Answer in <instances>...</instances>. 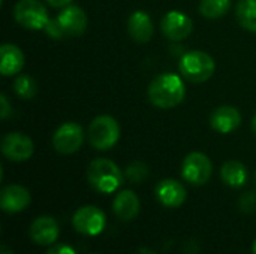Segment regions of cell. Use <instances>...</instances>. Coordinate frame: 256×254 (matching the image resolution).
<instances>
[{
	"label": "cell",
	"instance_id": "obj_1",
	"mask_svg": "<svg viewBox=\"0 0 256 254\" xmlns=\"http://www.w3.org/2000/svg\"><path fill=\"white\" fill-rule=\"evenodd\" d=\"M152 105L160 109H171L180 105L186 96L183 79L176 73H162L156 76L147 90Z\"/></svg>",
	"mask_w": 256,
	"mask_h": 254
},
{
	"label": "cell",
	"instance_id": "obj_2",
	"mask_svg": "<svg viewBox=\"0 0 256 254\" xmlns=\"http://www.w3.org/2000/svg\"><path fill=\"white\" fill-rule=\"evenodd\" d=\"M87 15L80 6H66L54 19H50L44 28L52 39L75 37L86 31Z\"/></svg>",
	"mask_w": 256,
	"mask_h": 254
},
{
	"label": "cell",
	"instance_id": "obj_3",
	"mask_svg": "<svg viewBox=\"0 0 256 254\" xmlns=\"http://www.w3.org/2000/svg\"><path fill=\"white\" fill-rule=\"evenodd\" d=\"M88 184L99 193L108 195L116 192L123 183L120 168L110 159H94L87 168Z\"/></svg>",
	"mask_w": 256,
	"mask_h": 254
},
{
	"label": "cell",
	"instance_id": "obj_4",
	"mask_svg": "<svg viewBox=\"0 0 256 254\" xmlns=\"http://www.w3.org/2000/svg\"><path fill=\"white\" fill-rule=\"evenodd\" d=\"M178 69L184 79L194 84H201L213 76L216 63L214 58L204 51H190L180 58Z\"/></svg>",
	"mask_w": 256,
	"mask_h": 254
},
{
	"label": "cell",
	"instance_id": "obj_5",
	"mask_svg": "<svg viewBox=\"0 0 256 254\" xmlns=\"http://www.w3.org/2000/svg\"><path fill=\"white\" fill-rule=\"evenodd\" d=\"M87 138L93 148L105 151L112 148L120 139V126L111 115H99L92 120Z\"/></svg>",
	"mask_w": 256,
	"mask_h": 254
},
{
	"label": "cell",
	"instance_id": "obj_6",
	"mask_svg": "<svg viewBox=\"0 0 256 254\" xmlns=\"http://www.w3.org/2000/svg\"><path fill=\"white\" fill-rule=\"evenodd\" d=\"M14 18L28 30H44L50 21L48 10L39 0H20L14 7Z\"/></svg>",
	"mask_w": 256,
	"mask_h": 254
},
{
	"label": "cell",
	"instance_id": "obj_7",
	"mask_svg": "<svg viewBox=\"0 0 256 254\" xmlns=\"http://www.w3.org/2000/svg\"><path fill=\"white\" fill-rule=\"evenodd\" d=\"M105 225H106V217L104 211L93 205H86L78 208L72 217L74 229L86 237H96L102 234Z\"/></svg>",
	"mask_w": 256,
	"mask_h": 254
},
{
	"label": "cell",
	"instance_id": "obj_8",
	"mask_svg": "<svg viewBox=\"0 0 256 254\" xmlns=\"http://www.w3.org/2000/svg\"><path fill=\"white\" fill-rule=\"evenodd\" d=\"M212 174L213 165L204 153H189L182 163V177L194 186H202L208 183Z\"/></svg>",
	"mask_w": 256,
	"mask_h": 254
},
{
	"label": "cell",
	"instance_id": "obj_9",
	"mask_svg": "<svg viewBox=\"0 0 256 254\" xmlns=\"http://www.w3.org/2000/svg\"><path fill=\"white\" fill-rule=\"evenodd\" d=\"M84 142V130L76 123L62 124L52 135V147L58 154H74Z\"/></svg>",
	"mask_w": 256,
	"mask_h": 254
},
{
	"label": "cell",
	"instance_id": "obj_10",
	"mask_svg": "<svg viewBox=\"0 0 256 254\" xmlns=\"http://www.w3.org/2000/svg\"><path fill=\"white\" fill-rule=\"evenodd\" d=\"M0 150L3 156L12 162H26L34 153L33 141L21 133V132H10L2 138Z\"/></svg>",
	"mask_w": 256,
	"mask_h": 254
},
{
	"label": "cell",
	"instance_id": "obj_11",
	"mask_svg": "<svg viewBox=\"0 0 256 254\" xmlns=\"http://www.w3.org/2000/svg\"><path fill=\"white\" fill-rule=\"evenodd\" d=\"M160 30L170 40H183L194 30V21L180 10H170L160 19Z\"/></svg>",
	"mask_w": 256,
	"mask_h": 254
},
{
	"label": "cell",
	"instance_id": "obj_12",
	"mask_svg": "<svg viewBox=\"0 0 256 254\" xmlns=\"http://www.w3.org/2000/svg\"><path fill=\"white\" fill-rule=\"evenodd\" d=\"M32 202L30 192L20 184L4 186L0 192V207L8 214H16L24 211Z\"/></svg>",
	"mask_w": 256,
	"mask_h": 254
},
{
	"label": "cell",
	"instance_id": "obj_13",
	"mask_svg": "<svg viewBox=\"0 0 256 254\" xmlns=\"http://www.w3.org/2000/svg\"><path fill=\"white\" fill-rule=\"evenodd\" d=\"M154 195L158 201L166 208H178L184 204L188 198V192L184 186L174 178H166L159 181L154 189Z\"/></svg>",
	"mask_w": 256,
	"mask_h": 254
},
{
	"label": "cell",
	"instance_id": "obj_14",
	"mask_svg": "<svg viewBox=\"0 0 256 254\" xmlns=\"http://www.w3.org/2000/svg\"><path fill=\"white\" fill-rule=\"evenodd\" d=\"M30 240L42 247H48L52 246L58 235H60V228L56 219L50 217V216H42L38 217L36 220H33L32 226H30Z\"/></svg>",
	"mask_w": 256,
	"mask_h": 254
},
{
	"label": "cell",
	"instance_id": "obj_15",
	"mask_svg": "<svg viewBox=\"0 0 256 254\" xmlns=\"http://www.w3.org/2000/svg\"><path fill=\"white\" fill-rule=\"evenodd\" d=\"M242 124V114L237 108L224 105L216 108L210 115V126L213 130L226 135L237 130Z\"/></svg>",
	"mask_w": 256,
	"mask_h": 254
},
{
	"label": "cell",
	"instance_id": "obj_16",
	"mask_svg": "<svg viewBox=\"0 0 256 254\" xmlns=\"http://www.w3.org/2000/svg\"><path fill=\"white\" fill-rule=\"evenodd\" d=\"M153 21L144 10H136L128 18V33L135 42H148L153 36Z\"/></svg>",
	"mask_w": 256,
	"mask_h": 254
},
{
	"label": "cell",
	"instance_id": "obj_17",
	"mask_svg": "<svg viewBox=\"0 0 256 254\" xmlns=\"http://www.w3.org/2000/svg\"><path fill=\"white\" fill-rule=\"evenodd\" d=\"M26 63L22 51L12 43H4L0 48V73L3 76H12L22 70Z\"/></svg>",
	"mask_w": 256,
	"mask_h": 254
},
{
	"label": "cell",
	"instance_id": "obj_18",
	"mask_svg": "<svg viewBox=\"0 0 256 254\" xmlns=\"http://www.w3.org/2000/svg\"><path fill=\"white\" fill-rule=\"evenodd\" d=\"M140 199L132 190H123L120 192L114 202H112V211L117 219L122 222H130L134 220L140 213Z\"/></svg>",
	"mask_w": 256,
	"mask_h": 254
},
{
	"label": "cell",
	"instance_id": "obj_19",
	"mask_svg": "<svg viewBox=\"0 0 256 254\" xmlns=\"http://www.w3.org/2000/svg\"><path fill=\"white\" fill-rule=\"evenodd\" d=\"M220 178L226 186H230L232 189H238V187H243L248 183L249 171L242 162L228 160L220 168Z\"/></svg>",
	"mask_w": 256,
	"mask_h": 254
},
{
	"label": "cell",
	"instance_id": "obj_20",
	"mask_svg": "<svg viewBox=\"0 0 256 254\" xmlns=\"http://www.w3.org/2000/svg\"><path fill=\"white\" fill-rule=\"evenodd\" d=\"M236 16L243 28L256 33V0H240L236 7Z\"/></svg>",
	"mask_w": 256,
	"mask_h": 254
},
{
	"label": "cell",
	"instance_id": "obj_21",
	"mask_svg": "<svg viewBox=\"0 0 256 254\" xmlns=\"http://www.w3.org/2000/svg\"><path fill=\"white\" fill-rule=\"evenodd\" d=\"M231 6V0H201L200 1V12L202 16L216 19L224 16Z\"/></svg>",
	"mask_w": 256,
	"mask_h": 254
},
{
	"label": "cell",
	"instance_id": "obj_22",
	"mask_svg": "<svg viewBox=\"0 0 256 254\" xmlns=\"http://www.w3.org/2000/svg\"><path fill=\"white\" fill-rule=\"evenodd\" d=\"M14 90L21 99H32L38 93L36 81L28 75H20L14 82Z\"/></svg>",
	"mask_w": 256,
	"mask_h": 254
},
{
	"label": "cell",
	"instance_id": "obj_23",
	"mask_svg": "<svg viewBox=\"0 0 256 254\" xmlns=\"http://www.w3.org/2000/svg\"><path fill=\"white\" fill-rule=\"evenodd\" d=\"M124 175L130 183L138 184V183H142L148 177V168L142 162H132L130 165H128Z\"/></svg>",
	"mask_w": 256,
	"mask_h": 254
},
{
	"label": "cell",
	"instance_id": "obj_24",
	"mask_svg": "<svg viewBox=\"0 0 256 254\" xmlns=\"http://www.w3.org/2000/svg\"><path fill=\"white\" fill-rule=\"evenodd\" d=\"M238 208L246 213V214H250V213H255L256 211V193L255 192H246L240 196L238 199Z\"/></svg>",
	"mask_w": 256,
	"mask_h": 254
},
{
	"label": "cell",
	"instance_id": "obj_25",
	"mask_svg": "<svg viewBox=\"0 0 256 254\" xmlns=\"http://www.w3.org/2000/svg\"><path fill=\"white\" fill-rule=\"evenodd\" d=\"M45 254H76V252L66 244H57V246H52L51 249H48V252Z\"/></svg>",
	"mask_w": 256,
	"mask_h": 254
},
{
	"label": "cell",
	"instance_id": "obj_26",
	"mask_svg": "<svg viewBox=\"0 0 256 254\" xmlns=\"http://www.w3.org/2000/svg\"><path fill=\"white\" fill-rule=\"evenodd\" d=\"M0 105H2V108H0V118L2 120H6L12 114V106L9 105L8 97L4 94L0 96Z\"/></svg>",
	"mask_w": 256,
	"mask_h": 254
},
{
	"label": "cell",
	"instance_id": "obj_27",
	"mask_svg": "<svg viewBox=\"0 0 256 254\" xmlns=\"http://www.w3.org/2000/svg\"><path fill=\"white\" fill-rule=\"evenodd\" d=\"M45 1L52 7H66V6H69V3L72 0H45Z\"/></svg>",
	"mask_w": 256,
	"mask_h": 254
},
{
	"label": "cell",
	"instance_id": "obj_28",
	"mask_svg": "<svg viewBox=\"0 0 256 254\" xmlns=\"http://www.w3.org/2000/svg\"><path fill=\"white\" fill-rule=\"evenodd\" d=\"M2 254H14V253H12L6 246H3V247H2Z\"/></svg>",
	"mask_w": 256,
	"mask_h": 254
},
{
	"label": "cell",
	"instance_id": "obj_29",
	"mask_svg": "<svg viewBox=\"0 0 256 254\" xmlns=\"http://www.w3.org/2000/svg\"><path fill=\"white\" fill-rule=\"evenodd\" d=\"M252 130L255 132V135H256V114H255V117H254V120H252Z\"/></svg>",
	"mask_w": 256,
	"mask_h": 254
},
{
	"label": "cell",
	"instance_id": "obj_30",
	"mask_svg": "<svg viewBox=\"0 0 256 254\" xmlns=\"http://www.w3.org/2000/svg\"><path fill=\"white\" fill-rule=\"evenodd\" d=\"M252 253L256 254V240H255V243H254V247H252Z\"/></svg>",
	"mask_w": 256,
	"mask_h": 254
},
{
	"label": "cell",
	"instance_id": "obj_31",
	"mask_svg": "<svg viewBox=\"0 0 256 254\" xmlns=\"http://www.w3.org/2000/svg\"><path fill=\"white\" fill-rule=\"evenodd\" d=\"M255 181H256V172H255Z\"/></svg>",
	"mask_w": 256,
	"mask_h": 254
}]
</instances>
